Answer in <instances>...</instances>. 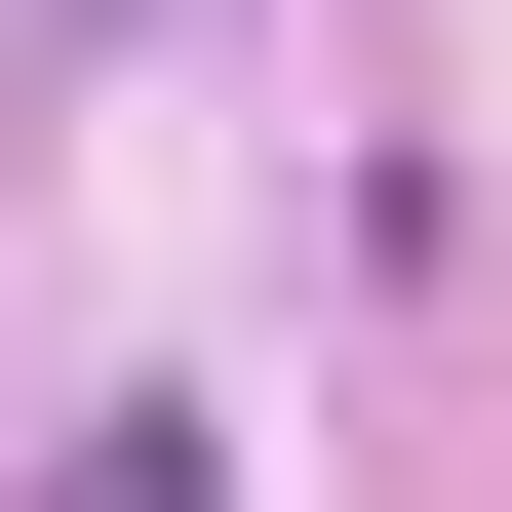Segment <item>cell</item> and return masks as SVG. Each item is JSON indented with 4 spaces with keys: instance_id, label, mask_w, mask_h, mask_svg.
<instances>
[{
    "instance_id": "obj_1",
    "label": "cell",
    "mask_w": 512,
    "mask_h": 512,
    "mask_svg": "<svg viewBox=\"0 0 512 512\" xmlns=\"http://www.w3.org/2000/svg\"><path fill=\"white\" fill-rule=\"evenodd\" d=\"M79 512H197V434H79Z\"/></svg>"
}]
</instances>
